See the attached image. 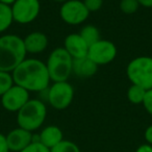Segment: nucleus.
I'll return each instance as SVG.
<instances>
[{
    "label": "nucleus",
    "mask_w": 152,
    "mask_h": 152,
    "mask_svg": "<svg viewBox=\"0 0 152 152\" xmlns=\"http://www.w3.org/2000/svg\"><path fill=\"white\" fill-rule=\"evenodd\" d=\"M17 114L18 126L32 132L40 128L45 122L47 107L45 102L40 99H29Z\"/></svg>",
    "instance_id": "7ed1b4c3"
},
{
    "label": "nucleus",
    "mask_w": 152,
    "mask_h": 152,
    "mask_svg": "<svg viewBox=\"0 0 152 152\" xmlns=\"http://www.w3.org/2000/svg\"><path fill=\"white\" fill-rule=\"evenodd\" d=\"M74 94V88L68 81L53 83L51 86H49L47 102L54 110H64L71 105Z\"/></svg>",
    "instance_id": "423d86ee"
},
{
    "label": "nucleus",
    "mask_w": 152,
    "mask_h": 152,
    "mask_svg": "<svg viewBox=\"0 0 152 152\" xmlns=\"http://www.w3.org/2000/svg\"><path fill=\"white\" fill-rule=\"evenodd\" d=\"M98 66L88 56L73 59L72 73L79 78H90L96 74Z\"/></svg>",
    "instance_id": "2eb2a0df"
},
{
    "label": "nucleus",
    "mask_w": 152,
    "mask_h": 152,
    "mask_svg": "<svg viewBox=\"0 0 152 152\" xmlns=\"http://www.w3.org/2000/svg\"><path fill=\"white\" fill-rule=\"evenodd\" d=\"M146 90L137 85H131L127 91V98L132 104H142L146 95Z\"/></svg>",
    "instance_id": "a211bd4d"
},
{
    "label": "nucleus",
    "mask_w": 152,
    "mask_h": 152,
    "mask_svg": "<svg viewBox=\"0 0 152 152\" xmlns=\"http://www.w3.org/2000/svg\"><path fill=\"white\" fill-rule=\"evenodd\" d=\"M21 152H50V149L45 147L40 142H32L28 147H26Z\"/></svg>",
    "instance_id": "5701e85b"
},
{
    "label": "nucleus",
    "mask_w": 152,
    "mask_h": 152,
    "mask_svg": "<svg viewBox=\"0 0 152 152\" xmlns=\"http://www.w3.org/2000/svg\"><path fill=\"white\" fill-rule=\"evenodd\" d=\"M90 13L99 11L103 5V0H83Z\"/></svg>",
    "instance_id": "4be33fe9"
},
{
    "label": "nucleus",
    "mask_w": 152,
    "mask_h": 152,
    "mask_svg": "<svg viewBox=\"0 0 152 152\" xmlns=\"http://www.w3.org/2000/svg\"><path fill=\"white\" fill-rule=\"evenodd\" d=\"M79 34H80L81 38L86 41V43L89 45V47L92 46L93 44H95L96 42L101 40L100 30L94 25L83 26L80 29V31H79Z\"/></svg>",
    "instance_id": "dca6fc26"
},
{
    "label": "nucleus",
    "mask_w": 152,
    "mask_h": 152,
    "mask_svg": "<svg viewBox=\"0 0 152 152\" xmlns=\"http://www.w3.org/2000/svg\"><path fill=\"white\" fill-rule=\"evenodd\" d=\"M50 152H80V149L75 143L68 140H63L59 144L50 150Z\"/></svg>",
    "instance_id": "6ab92c4d"
},
{
    "label": "nucleus",
    "mask_w": 152,
    "mask_h": 152,
    "mask_svg": "<svg viewBox=\"0 0 152 152\" xmlns=\"http://www.w3.org/2000/svg\"><path fill=\"white\" fill-rule=\"evenodd\" d=\"M64 48L71 55L72 58L75 59L88 56L89 45L79 34H71L66 37L64 41Z\"/></svg>",
    "instance_id": "f8f14e48"
},
{
    "label": "nucleus",
    "mask_w": 152,
    "mask_h": 152,
    "mask_svg": "<svg viewBox=\"0 0 152 152\" xmlns=\"http://www.w3.org/2000/svg\"><path fill=\"white\" fill-rule=\"evenodd\" d=\"M145 140L147 142V144L152 146V124L146 128L145 130Z\"/></svg>",
    "instance_id": "a878e982"
},
{
    "label": "nucleus",
    "mask_w": 152,
    "mask_h": 152,
    "mask_svg": "<svg viewBox=\"0 0 152 152\" xmlns=\"http://www.w3.org/2000/svg\"><path fill=\"white\" fill-rule=\"evenodd\" d=\"M13 22L14 18L11 7L0 3V34L7 31L11 27Z\"/></svg>",
    "instance_id": "f3484780"
},
{
    "label": "nucleus",
    "mask_w": 152,
    "mask_h": 152,
    "mask_svg": "<svg viewBox=\"0 0 152 152\" xmlns=\"http://www.w3.org/2000/svg\"><path fill=\"white\" fill-rule=\"evenodd\" d=\"M126 75L131 85L144 88L146 91L152 89V57L137 56L131 59L126 67Z\"/></svg>",
    "instance_id": "39448f33"
},
{
    "label": "nucleus",
    "mask_w": 152,
    "mask_h": 152,
    "mask_svg": "<svg viewBox=\"0 0 152 152\" xmlns=\"http://www.w3.org/2000/svg\"><path fill=\"white\" fill-rule=\"evenodd\" d=\"M59 16L69 25H78L89 18L90 12L81 0H67L59 9Z\"/></svg>",
    "instance_id": "6e6552de"
},
{
    "label": "nucleus",
    "mask_w": 152,
    "mask_h": 152,
    "mask_svg": "<svg viewBox=\"0 0 152 152\" xmlns=\"http://www.w3.org/2000/svg\"><path fill=\"white\" fill-rule=\"evenodd\" d=\"M24 47L27 53L39 54L48 47V38L41 31H32L23 39Z\"/></svg>",
    "instance_id": "ddd939ff"
},
{
    "label": "nucleus",
    "mask_w": 152,
    "mask_h": 152,
    "mask_svg": "<svg viewBox=\"0 0 152 152\" xmlns=\"http://www.w3.org/2000/svg\"><path fill=\"white\" fill-rule=\"evenodd\" d=\"M14 83L28 92H41L49 88L50 77L46 64L37 58H25L13 72Z\"/></svg>",
    "instance_id": "f257e3e1"
},
{
    "label": "nucleus",
    "mask_w": 152,
    "mask_h": 152,
    "mask_svg": "<svg viewBox=\"0 0 152 152\" xmlns=\"http://www.w3.org/2000/svg\"><path fill=\"white\" fill-rule=\"evenodd\" d=\"M143 106L145 107L146 112L152 116V89L151 90H148L146 92V95H145V98L143 100Z\"/></svg>",
    "instance_id": "b1692460"
},
{
    "label": "nucleus",
    "mask_w": 152,
    "mask_h": 152,
    "mask_svg": "<svg viewBox=\"0 0 152 152\" xmlns=\"http://www.w3.org/2000/svg\"><path fill=\"white\" fill-rule=\"evenodd\" d=\"M29 99V92L27 90L14 85L1 96V105L7 112L18 113Z\"/></svg>",
    "instance_id": "9d476101"
},
{
    "label": "nucleus",
    "mask_w": 152,
    "mask_h": 152,
    "mask_svg": "<svg viewBox=\"0 0 152 152\" xmlns=\"http://www.w3.org/2000/svg\"><path fill=\"white\" fill-rule=\"evenodd\" d=\"M135 152H152V146L149 144H143L137 147Z\"/></svg>",
    "instance_id": "bb28decb"
},
{
    "label": "nucleus",
    "mask_w": 152,
    "mask_h": 152,
    "mask_svg": "<svg viewBox=\"0 0 152 152\" xmlns=\"http://www.w3.org/2000/svg\"><path fill=\"white\" fill-rule=\"evenodd\" d=\"M141 7H147V9H151L152 7V0H137Z\"/></svg>",
    "instance_id": "cd10ccee"
},
{
    "label": "nucleus",
    "mask_w": 152,
    "mask_h": 152,
    "mask_svg": "<svg viewBox=\"0 0 152 152\" xmlns=\"http://www.w3.org/2000/svg\"><path fill=\"white\" fill-rule=\"evenodd\" d=\"M0 152H10L9 146L7 143V137L2 133H0Z\"/></svg>",
    "instance_id": "393cba45"
},
{
    "label": "nucleus",
    "mask_w": 152,
    "mask_h": 152,
    "mask_svg": "<svg viewBox=\"0 0 152 152\" xmlns=\"http://www.w3.org/2000/svg\"><path fill=\"white\" fill-rule=\"evenodd\" d=\"M14 85L15 83H14L12 73L0 71V97L7 91H9Z\"/></svg>",
    "instance_id": "aec40b11"
},
{
    "label": "nucleus",
    "mask_w": 152,
    "mask_h": 152,
    "mask_svg": "<svg viewBox=\"0 0 152 152\" xmlns=\"http://www.w3.org/2000/svg\"><path fill=\"white\" fill-rule=\"evenodd\" d=\"M120 10L122 13L126 15H131L137 12L139 7H141L137 0H121L120 1Z\"/></svg>",
    "instance_id": "412c9836"
},
{
    "label": "nucleus",
    "mask_w": 152,
    "mask_h": 152,
    "mask_svg": "<svg viewBox=\"0 0 152 152\" xmlns=\"http://www.w3.org/2000/svg\"><path fill=\"white\" fill-rule=\"evenodd\" d=\"M14 22L19 24H28L38 18L41 11L39 0H16L11 5Z\"/></svg>",
    "instance_id": "0eeeda50"
},
{
    "label": "nucleus",
    "mask_w": 152,
    "mask_h": 152,
    "mask_svg": "<svg viewBox=\"0 0 152 152\" xmlns=\"http://www.w3.org/2000/svg\"><path fill=\"white\" fill-rule=\"evenodd\" d=\"M38 137V142H40L41 144H43L45 147H47L50 150L64 140L63 131L56 125L46 126L42 129V131Z\"/></svg>",
    "instance_id": "4468645a"
},
{
    "label": "nucleus",
    "mask_w": 152,
    "mask_h": 152,
    "mask_svg": "<svg viewBox=\"0 0 152 152\" xmlns=\"http://www.w3.org/2000/svg\"><path fill=\"white\" fill-rule=\"evenodd\" d=\"M117 54L118 49L116 45L110 41L103 39L90 46L88 51V57L92 59L98 67L112 63L117 57Z\"/></svg>",
    "instance_id": "1a4fd4ad"
},
{
    "label": "nucleus",
    "mask_w": 152,
    "mask_h": 152,
    "mask_svg": "<svg viewBox=\"0 0 152 152\" xmlns=\"http://www.w3.org/2000/svg\"><path fill=\"white\" fill-rule=\"evenodd\" d=\"M23 39L16 34L0 37V71L12 73L26 58Z\"/></svg>",
    "instance_id": "f03ea898"
},
{
    "label": "nucleus",
    "mask_w": 152,
    "mask_h": 152,
    "mask_svg": "<svg viewBox=\"0 0 152 152\" xmlns=\"http://www.w3.org/2000/svg\"><path fill=\"white\" fill-rule=\"evenodd\" d=\"M7 143L10 151L21 152L34 142V135L31 131L18 126L17 128L11 130L7 135Z\"/></svg>",
    "instance_id": "9b49d317"
},
{
    "label": "nucleus",
    "mask_w": 152,
    "mask_h": 152,
    "mask_svg": "<svg viewBox=\"0 0 152 152\" xmlns=\"http://www.w3.org/2000/svg\"><path fill=\"white\" fill-rule=\"evenodd\" d=\"M16 0H0V3H3V4H7L11 7L14 2H15Z\"/></svg>",
    "instance_id": "c85d7f7f"
},
{
    "label": "nucleus",
    "mask_w": 152,
    "mask_h": 152,
    "mask_svg": "<svg viewBox=\"0 0 152 152\" xmlns=\"http://www.w3.org/2000/svg\"><path fill=\"white\" fill-rule=\"evenodd\" d=\"M53 2H56V3H61V4H63L64 2H66V1H67V0H52Z\"/></svg>",
    "instance_id": "c756f323"
},
{
    "label": "nucleus",
    "mask_w": 152,
    "mask_h": 152,
    "mask_svg": "<svg viewBox=\"0 0 152 152\" xmlns=\"http://www.w3.org/2000/svg\"><path fill=\"white\" fill-rule=\"evenodd\" d=\"M45 64L51 81H68V78L72 74L73 58L64 47L53 49Z\"/></svg>",
    "instance_id": "20e7f679"
}]
</instances>
